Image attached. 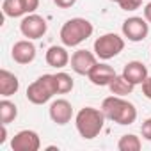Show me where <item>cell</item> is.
<instances>
[{"label": "cell", "instance_id": "6da1fadb", "mask_svg": "<svg viewBox=\"0 0 151 151\" xmlns=\"http://www.w3.org/2000/svg\"><path fill=\"white\" fill-rule=\"evenodd\" d=\"M101 110L105 114L107 119L121 124V126H126V124H133L135 119H137V107L124 100V96H109L101 101Z\"/></svg>", "mask_w": 151, "mask_h": 151}, {"label": "cell", "instance_id": "7a4b0ae2", "mask_svg": "<svg viewBox=\"0 0 151 151\" xmlns=\"http://www.w3.org/2000/svg\"><path fill=\"white\" fill-rule=\"evenodd\" d=\"M105 119L107 117H105L101 109L84 107L75 116V126H77V132L80 133L82 139L91 140L101 133V130L105 126Z\"/></svg>", "mask_w": 151, "mask_h": 151}, {"label": "cell", "instance_id": "3957f363", "mask_svg": "<svg viewBox=\"0 0 151 151\" xmlns=\"http://www.w3.org/2000/svg\"><path fill=\"white\" fill-rule=\"evenodd\" d=\"M94 32V27L89 20L86 18H71L68 20L62 27H60V41L64 46L68 48H75L82 45L84 41H87Z\"/></svg>", "mask_w": 151, "mask_h": 151}, {"label": "cell", "instance_id": "277c9868", "mask_svg": "<svg viewBox=\"0 0 151 151\" xmlns=\"http://www.w3.org/2000/svg\"><path fill=\"white\" fill-rule=\"evenodd\" d=\"M57 94L55 91V82H53V75H41L37 80H34L27 87V100L34 105H45L48 103L53 96Z\"/></svg>", "mask_w": 151, "mask_h": 151}, {"label": "cell", "instance_id": "5b68a950", "mask_svg": "<svg viewBox=\"0 0 151 151\" xmlns=\"http://www.w3.org/2000/svg\"><path fill=\"white\" fill-rule=\"evenodd\" d=\"M123 50H124V37H121L116 32H107L100 36L93 46V52L96 53L100 60H110L117 57Z\"/></svg>", "mask_w": 151, "mask_h": 151}, {"label": "cell", "instance_id": "8992f818", "mask_svg": "<svg viewBox=\"0 0 151 151\" xmlns=\"http://www.w3.org/2000/svg\"><path fill=\"white\" fill-rule=\"evenodd\" d=\"M121 32L123 37H126L132 43H140L147 37L149 34V23L146 18L142 16H130L123 22L121 25Z\"/></svg>", "mask_w": 151, "mask_h": 151}, {"label": "cell", "instance_id": "52a82bcc", "mask_svg": "<svg viewBox=\"0 0 151 151\" xmlns=\"http://www.w3.org/2000/svg\"><path fill=\"white\" fill-rule=\"evenodd\" d=\"M48 30V23L43 16L32 13V14H27L23 16L22 23H20V32L23 34V37L27 39H41Z\"/></svg>", "mask_w": 151, "mask_h": 151}, {"label": "cell", "instance_id": "ba28073f", "mask_svg": "<svg viewBox=\"0 0 151 151\" xmlns=\"http://www.w3.org/2000/svg\"><path fill=\"white\" fill-rule=\"evenodd\" d=\"M71 69L77 73V75H82V77H87L91 73V69L98 64V57L94 52H89L86 48H80L77 50L73 55H71Z\"/></svg>", "mask_w": 151, "mask_h": 151}, {"label": "cell", "instance_id": "9c48e42d", "mask_svg": "<svg viewBox=\"0 0 151 151\" xmlns=\"http://www.w3.org/2000/svg\"><path fill=\"white\" fill-rule=\"evenodd\" d=\"M41 139L39 133L34 130H22L11 139V149L13 151H39Z\"/></svg>", "mask_w": 151, "mask_h": 151}, {"label": "cell", "instance_id": "30bf717a", "mask_svg": "<svg viewBox=\"0 0 151 151\" xmlns=\"http://www.w3.org/2000/svg\"><path fill=\"white\" fill-rule=\"evenodd\" d=\"M48 116H50V119H52L55 124L64 126V124H68V123L73 119V107H71V103H69L68 100L59 98V100H55V101L50 103Z\"/></svg>", "mask_w": 151, "mask_h": 151}, {"label": "cell", "instance_id": "8fae6325", "mask_svg": "<svg viewBox=\"0 0 151 151\" xmlns=\"http://www.w3.org/2000/svg\"><path fill=\"white\" fill-rule=\"evenodd\" d=\"M11 57L16 64H30L34 62L36 59V46L32 43V39H22V41H16L11 48Z\"/></svg>", "mask_w": 151, "mask_h": 151}, {"label": "cell", "instance_id": "7c38bea8", "mask_svg": "<svg viewBox=\"0 0 151 151\" xmlns=\"http://www.w3.org/2000/svg\"><path fill=\"white\" fill-rule=\"evenodd\" d=\"M116 71H114V68L112 66H109L107 62H98L93 69H91V73L87 75V78H89V82L93 84V86H98V87H109V84L116 78Z\"/></svg>", "mask_w": 151, "mask_h": 151}, {"label": "cell", "instance_id": "4fadbf2b", "mask_svg": "<svg viewBox=\"0 0 151 151\" xmlns=\"http://www.w3.org/2000/svg\"><path fill=\"white\" fill-rule=\"evenodd\" d=\"M66 48H68V46H64V45H62V46H59V45L50 46V48L46 50V55H45L46 64L52 66V68H55V69L66 68V66L69 64V60H71V57H69V53H68Z\"/></svg>", "mask_w": 151, "mask_h": 151}, {"label": "cell", "instance_id": "5bb4252c", "mask_svg": "<svg viewBox=\"0 0 151 151\" xmlns=\"http://www.w3.org/2000/svg\"><path fill=\"white\" fill-rule=\"evenodd\" d=\"M123 77L128 78L133 86H142V82L149 77V75H147V68H146L144 62H140V60H130L124 66V69H123Z\"/></svg>", "mask_w": 151, "mask_h": 151}, {"label": "cell", "instance_id": "9a60e30c", "mask_svg": "<svg viewBox=\"0 0 151 151\" xmlns=\"http://www.w3.org/2000/svg\"><path fill=\"white\" fill-rule=\"evenodd\" d=\"M18 89H20V80L16 75L7 69H0V96L9 98L16 94Z\"/></svg>", "mask_w": 151, "mask_h": 151}, {"label": "cell", "instance_id": "2e32d148", "mask_svg": "<svg viewBox=\"0 0 151 151\" xmlns=\"http://www.w3.org/2000/svg\"><path fill=\"white\" fill-rule=\"evenodd\" d=\"M133 87H135V86H133L128 78H124L123 75H116V78L109 84V91H110V94H116V96H126V94H132Z\"/></svg>", "mask_w": 151, "mask_h": 151}, {"label": "cell", "instance_id": "e0dca14e", "mask_svg": "<svg viewBox=\"0 0 151 151\" xmlns=\"http://www.w3.org/2000/svg\"><path fill=\"white\" fill-rule=\"evenodd\" d=\"M53 82H55V91L57 94H68L75 87V80L71 78V75L66 71H59L53 75Z\"/></svg>", "mask_w": 151, "mask_h": 151}, {"label": "cell", "instance_id": "ac0fdd59", "mask_svg": "<svg viewBox=\"0 0 151 151\" xmlns=\"http://www.w3.org/2000/svg\"><path fill=\"white\" fill-rule=\"evenodd\" d=\"M2 11L7 18H20L27 16V9L23 0H4L2 2Z\"/></svg>", "mask_w": 151, "mask_h": 151}, {"label": "cell", "instance_id": "d6986e66", "mask_svg": "<svg viewBox=\"0 0 151 151\" xmlns=\"http://www.w3.org/2000/svg\"><path fill=\"white\" fill-rule=\"evenodd\" d=\"M16 117H18V107L7 98H4L0 101V124H9Z\"/></svg>", "mask_w": 151, "mask_h": 151}, {"label": "cell", "instance_id": "ffe728a7", "mask_svg": "<svg viewBox=\"0 0 151 151\" xmlns=\"http://www.w3.org/2000/svg\"><path fill=\"white\" fill-rule=\"evenodd\" d=\"M140 147H142V142H140V139H139L137 135H133V133L123 135V137L119 139V142H117V149H119V151H139Z\"/></svg>", "mask_w": 151, "mask_h": 151}, {"label": "cell", "instance_id": "44dd1931", "mask_svg": "<svg viewBox=\"0 0 151 151\" xmlns=\"http://www.w3.org/2000/svg\"><path fill=\"white\" fill-rule=\"evenodd\" d=\"M117 4H119V7H121L123 11L133 13V11H137V9L142 6V0H117Z\"/></svg>", "mask_w": 151, "mask_h": 151}, {"label": "cell", "instance_id": "7402d4cb", "mask_svg": "<svg viewBox=\"0 0 151 151\" xmlns=\"http://www.w3.org/2000/svg\"><path fill=\"white\" fill-rule=\"evenodd\" d=\"M140 133H142V139H146V140L151 142V117H147V119L142 123V126H140Z\"/></svg>", "mask_w": 151, "mask_h": 151}, {"label": "cell", "instance_id": "603a6c76", "mask_svg": "<svg viewBox=\"0 0 151 151\" xmlns=\"http://www.w3.org/2000/svg\"><path fill=\"white\" fill-rule=\"evenodd\" d=\"M23 4H25L27 14H32V13H36V9L39 7V0H23Z\"/></svg>", "mask_w": 151, "mask_h": 151}, {"label": "cell", "instance_id": "cb8c5ba5", "mask_svg": "<svg viewBox=\"0 0 151 151\" xmlns=\"http://www.w3.org/2000/svg\"><path fill=\"white\" fill-rule=\"evenodd\" d=\"M53 4L59 7V9H69L77 4V0H53Z\"/></svg>", "mask_w": 151, "mask_h": 151}, {"label": "cell", "instance_id": "d4e9b609", "mask_svg": "<svg viewBox=\"0 0 151 151\" xmlns=\"http://www.w3.org/2000/svg\"><path fill=\"white\" fill-rule=\"evenodd\" d=\"M142 94H144L147 100H151V77H147V78L142 82Z\"/></svg>", "mask_w": 151, "mask_h": 151}, {"label": "cell", "instance_id": "484cf974", "mask_svg": "<svg viewBox=\"0 0 151 151\" xmlns=\"http://www.w3.org/2000/svg\"><path fill=\"white\" fill-rule=\"evenodd\" d=\"M7 124H0V144H6L7 140Z\"/></svg>", "mask_w": 151, "mask_h": 151}, {"label": "cell", "instance_id": "4316f807", "mask_svg": "<svg viewBox=\"0 0 151 151\" xmlns=\"http://www.w3.org/2000/svg\"><path fill=\"white\" fill-rule=\"evenodd\" d=\"M144 18L147 20V23H151V0L144 6Z\"/></svg>", "mask_w": 151, "mask_h": 151}, {"label": "cell", "instance_id": "83f0119b", "mask_svg": "<svg viewBox=\"0 0 151 151\" xmlns=\"http://www.w3.org/2000/svg\"><path fill=\"white\" fill-rule=\"evenodd\" d=\"M110 2H117V0H110Z\"/></svg>", "mask_w": 151, "mask_h": 151}]
</instances>
